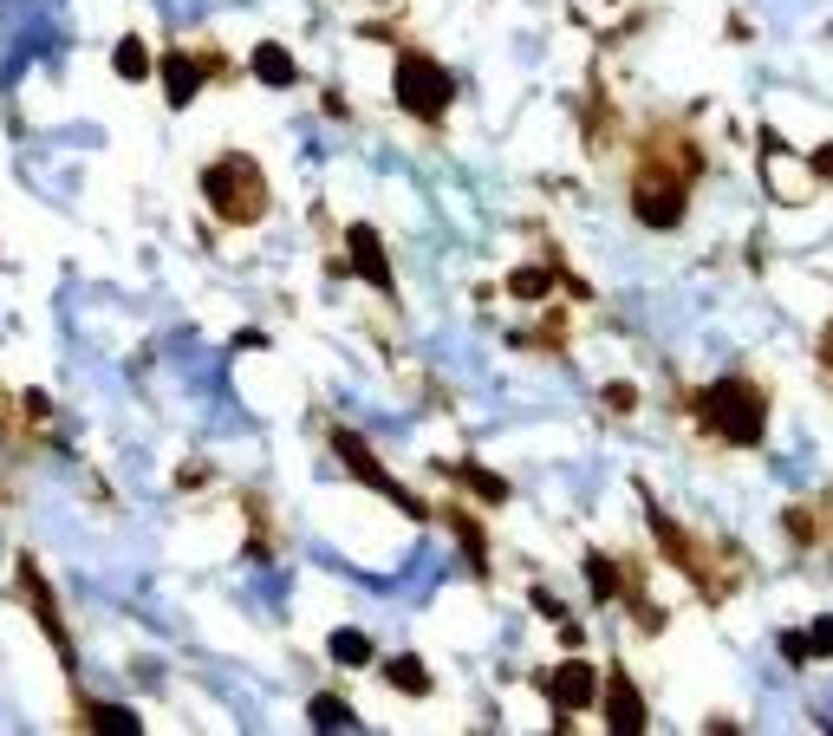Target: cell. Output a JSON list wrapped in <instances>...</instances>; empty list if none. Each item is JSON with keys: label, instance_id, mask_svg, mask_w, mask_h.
<instances>
[{"label": "cell", "instance_id": "1", "mask_svg": "<svg viewBox=\"0 0 833 736\" xmlns=\"http://www.w3.org/2000/svg\"><path fill=\"white\" fill-rule=\"evenodd\" d=\"M203 196L221 221H261L268 216V176L255 170V156H221V163H208Z\"/></svg>", "mask_w": 833, "mask_h": 736}, {"label": "cell", "instance_id": "2", "mask_svg": "<svg viewBox=\"0 0 833 736\" xmlns=\"http://www.w3.org/2000/svg\"><path fill=\"white\" fill-rule=\"evenodd\" d=\"M696 411H703V424H710L716 437H729V443H762V431H768V404H762V391H756L749 378L710 385V391L696 398Z\"/></svg>", "mask_w": 833, "mask_h": 736}, {"label": "cell", "instance_id": "3", "mask_svg": "<svg viewBox=\"0 0 833 736\" xmlns=\"http://www.w3.org/2000/svg\"><path fill=\"white\" fill-rule=\"evenodd\" d=\"M450 98H456V85L450 73L436 66V59H423V53H398V105L423 118V125H436L443 111H450Z\"/></svg>", "mask_w": 833, "mask_h": 736}, {"label": "cell", "instance_id": "4", "mask_svg": "<svg viewBox=\"0 0 833 736\" xmlns=\"http://www.w3.org/2000/svg\"><path fill=\"white\" fill-rule=\"evenodd\" d=\"M631 216L645 221V228H678V221H684V183H678V176H638Z\"/></svg>", "mask_w": 833, "mask_h": 736}, {"label": "cell", "instance_id": "5", "mask_svg": "<svg viewBox=\"0 0 833 736\" xmlns=\"http://www.w3.org/2000/svg\"><path fill=\"white\" fill-rule=\"evenodd\" d=\"M333 450H339V456H346V469H351V476H365V483H371V489H385V496H391V502H398V509H404V516H423V509H416L411 496H404V489H398V483H391V476H385V469H378V456H371V450H365V443L351 437V431H339V437H333Z\"/></svg>", "mask_w": 833, "mask_h": 736}, {"label": "cell", "instance_id": "6", "mask_svg": "<svg viewBox=\"0 0 833 736\" xmlns=\"http://www.w3.org/2000/svg\"><path fill=\"white\" fill-rule=\"evenodd\" d=\"M593 691H599V678H593V664H580V659H566L554 678H548V697H554L560 717L580 711V704H593Z\"/></svg>", "mask_w": 833, "mask_h": 736}, {"label": "cell", "instance_id": "7", "mask_svg": "<svg viewBox=\"0 0 833 736\" xmlns=\"http://www.w3.org/2000/svg\"><path fill=\"white\" fill-rule=\"evenodd\" d=\"M346 248H351V268H358L378 294H391V288H398V281H391V261H385V248H378V235H371V228H351Z\"/></svg>", "mask_w": 833, "mask_h": 736}, {"label": "cell", "instance_id": "8", "mask_svg": "<svg viewBox=\"0 0 833 736\" xmlns=\"http://www.w3.org/2000/svg\"><path fill=\"white\" fill-rule=\"evenodd\" d=\"M606 724H613L619 736H638L645 724H651V717H645V697H638L625 678H613V684H606Z\"/></svg>", "mask_w": 833, "mask_h": 736}, {"label": "cell", "instance_id": "9", "mask_svg": "<svg viewBox=\"0 0 833 736\" xmlns=\"http://www.w3.org/2000/svg\"><path fill=\"white\" fill-rule=\"evenodd\" d=\"M163 85H170V105H190V98L203 91V66L183 59V53H170V59H163Z\"/></svg>", "mask_w": 833, "mask_h": 736}, {"label": "cell", "instance_id": "10", "mask_svg": "<svg viewBox=\"0 0 833 736\" xmlns=\"http://www.w3.org/2000/svg\"><path fill=\"white\" fill-rule=\"evenodd\" d=\"M255 78H268V85H293V53L274 46V40H261V46H255Z\"/></svg>", "mask_w": 833, "mask_h": 736}, {"label": "cell", "instance_id": "11", "mask_svg": "<svg viewBox=\"0 0 833 736\" xmlns=\"http://www.w3.org/2000/svg\"><path fill=\"white\" fill-rule=\"evenodd\" d=\"M313 730H358V717H351V704L346 697H313Z\"/></svg>", "mask_w": 833, "mask_h": 736}, {"label": "cell", "instance_id": "12", "mask_svg": "<svg viewBox=\"0 0 833 736\" xmlns=\"http://www.w3.org/2000/svg\"><path fill=\"white\" fill-rule=\"evenodd\" d=\"M385 678H391L398 691H411V697H423V691H430V671H423V659H411V652L385 664Z\"/></svg>", "mask_w": 833, "mask_h": 736}, {"label": "cell", "instance_id": "13", "mask_svg": "<svg viewBox=\"0 0 833 736\" xmlns=\"http://www.w3.org/2000/svg\"><path fill=\"white\" fill-rule=\"evenodd\" d=\"M333 659L339 664H371V639H365L358 626H339V632H333Z\"/></svg>", "mask_w": 833, "mask_h": 736}, {"label": "cell", "instance_id": "14", "mask_svg": "<svg viewBox=\"0 0 833 736\" xmlns=\"http://www.w3.org/2000/svg\"><path fill=\"white\" fill-rule=\"evenodd\" d=\"M586 581H593V599H613L619 593V567L606 554H586Z\"/></svg>", "mask_w": 833, "mask_h": 736}, {"label": "cell", "instance_id": "15", "mask_svg": "<svg viewBox=\"0 0 833 736\" xmlns=\"http://www.w3.org/2000/svg\"><path fill=\"white\" fill-rule=\"evenodd\" d=\"M91 730H111V736H138V717L125 704H98L91 711Z\"/></svg>", "mask_w": 833, "mask_h": 736}, {"label": "cell", "instance_id": "16", "mask_svg": "<svg viewBox=\"0 0 833 736\" xmlns=\"http://www.w3.org/2000/svg\"><path fill=\"white\" fill-rule=\"evenodd\" d=\"M111 66H118V73H125V78H143V73H150V53H143L138 40H125V46L111 53Z\"/></svg>", "mask_w": 833, "mask_h": 736}, {"label": "cell", "instance_id": "17", "mask_svg": "<svg viewBox=\"0 0 833 736\" xmlns=\"http://www.w3.org/2000/svg\"><path fill=\"white\" fill-rule=\"evenodd\" d=\"M651 528H658V541H664V554L691 567V541H684V534H678V528H671V521H664V516H651Z\"/></svg>", "mask_w": 833, "mask_h": 736}, {"label": "cell", "instance_id": "18", "mask_svg": "<svg viewBox=\"0 0 833 736\" xmlns=\"http://www.w3.org/2000/svg\"><path fill=\"white\" fill-rule=\"evenodd\" d=\"M508 288H515V300H534V294H548V274H541V268H528V274H515Z\"/></svg>", "mask_w": 833, "mask_h": 736}, {"label": "cell", "instance_id": "19", "mask_svg": "<svg viewBox=\"0 0 833 736\" xmlns=\"http://www.w3.org/2000/svg\"><path fill=\"white\" fill-rule=\"evenodd\" d=\"M463 476H469V483L483 489L488 502H501V496H508V483H501V476H488V469H463Z\"/></svg>", "mask_w": 833, "mask_h": 736}, {"label": "cell", "instance_id": "20", "mask_svg": "<svg viewBox=\"0 0 833 736\" xmlns=\"http://www.w3.org/2000/svg\"><path fill=\"white\" fill-rule=\"evenodd\" d=\"M808 652H833V613H827V619H814V632H808Z\"/></svg>", "mask_w": 833, "mask_h": 736}, {"label": "cell", "instance_id": "21", "mask_svg": "<svg viewBox=\"0 0 833 736\" xmlns=\"http://www.w3.org/2000/svg\"><path fill=\"white\" fill-rule=\"evenodd\" d=\"M781 659L808 664V659H814V652H808V639H801V632H788V639H781Z\"/></svg>", "mask_w": 833, "mask_h": 736}, {"label": "cell", "instance_id": "22", "mask_svg": "<svg viewBox=\"0 0 833 736\" xmlns=\"http://www.w3.org/2000/svg\"><path fill=\"white\" fill-rule=\"evenodd\" d=\"M606 404H613V411H631V404H638V391H631V385H606Z\"/></svg>", "mask_w": 833, "mask_h": 736}]
</instances>
